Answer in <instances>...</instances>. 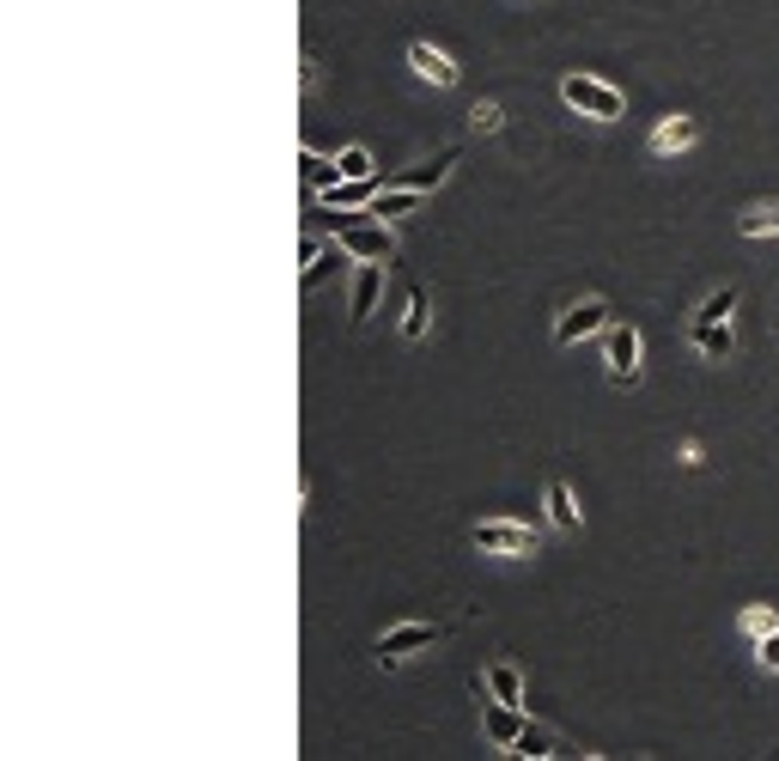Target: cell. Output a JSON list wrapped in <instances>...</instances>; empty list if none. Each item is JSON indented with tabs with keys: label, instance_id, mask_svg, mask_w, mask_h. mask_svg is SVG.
<instances>
[{
	"label": "cell",
	"instance_id": "ba28073f",
	"mask_svg": "<svg viewBox=\"0 0 779 761\" xmlns=\"http://www.w3.org/2000/svg\"><path fill=\"white\" fill-rule=\"evenodd\" d=\"M517 731H524V706H505V701H493V694H487V706H482V738L493 743V750H512Z\"/></svg>",
	"mask_w": 779,
	"mask_h": 761
},
{
	"label": "cell",
	"instance_id": "7c38bea8",
	"mask_svg": "<svg viewBox=\"0 0 779 761\" xmlns=\"http://www.w3.org/2000/svg\"><path fill=\"white\" fill-rule=\"evenodd\" d=\"M482 682H487V694H493V701L524 706V670H517L512 658H493V664L482 670Z\"/></svg>",
	"mask_w": 779,
	"mask_h": 761
},
{
	"label": "cell",
	"instance_id": "d4e9b609",
	"mask_svg": "<svg viewBox=\"0 0 779 761\" xmlns=\"http://www.w3.org/2000/svg\"><path fill=\"white\" fill-rule=\"evenodd\" d=\"M342 177H372V152L366 147H347L342 152Z\"/></svg>",
	"mask_w": 779,
	"mask_h": 761
},
{
	"label": "cell",
	"instance_id": "8fae6325",
	"mask_svg": "<svg viewBox=\"0 0 779 761\" xmlns=\"http://www.w3.org/2000/svg\"><path fill=\"white\" fill-rule=\"evenodd\" d=\"M451 165H457V147H438L426 165H414V171H396L389 184H408V189H426V196H433V189L451 177Z\"/></svg>",
	"mask_w": 779,
	"mask_h": 761
},
{
	"label": "cell",
	"instance_id": "9c48e42d",
	"mask_svg": "<svg viewBox=\"0 0 779 761\" xmlns=\"http://www.w3.org/2000/svg\"><path fill=\"white\" fill-rule=\"evenodd\" d=\"M408 68H414V80H426V86H457V61L445 56V49H433V43H408Z\"/></svg>",
	"mask_w": 779,
	"mask_h": 761
},
{
	"label": "cell",
	"instance_id": "7a4b0ae2",
	"mask_svg": "<svg viewBox=\"0 0 779 761\" xmlns=\"http://www.w3.org/2000/svg\"><path fill=\"white\" fill-rule=\"evenodd\" d=\"M561 98H566L579 116H591V122H621V116H628V98H621L609 80H596V73H566V80H561Z\"/></svg>",
	"mask_w": 779,
	"mask_h": 761
},
{
	"label": "cell",
	"instance_id": "52a82bcc",
	"mask_svg": "<svg viewBox=\"0 0 779 761\" xmlns=\"http://www.w3.org/2000/svg\"><path fill=\"white\" fill-rule=\"evenodd\" d=\"M384 268L389 263H354V293H347V317H354V324H372V312H378Z\"/></svg>",
	"mask_w": 779,
	"mask_h": 761
},
{
	"label": "cell",
	"instance_id": "44dd1931",
	"mask_svg": "<svg viewBox=\"0 0 779 761\" xmlns=\"http://www.w3.org/2000/svg\"><path fill=\"white\" fill-rule=\"evenodd\" d=\"M731 312H737V287H712L707 299H700L694 324H731Z\"/></svg>",
	"mask_w": 779,
	"mask_h": 761
},
{
	"label": "cell",
	"instance_id": "5bb4252c",
	"mask_svg": "<svg viewBox=\"0 0 779 761\" xmlns=\"http://www.w3.org/2000/svg\"><path fill=\"white\" fill-rule=\"evenodd\" d=\"M694 135H700L694 116H664V122L652 128V152H658V159H670V152H688V147H694Z\"/></svg>",
	"mask_w": 779,
	"mask_h": 761
},
{
	"label": "cell",
	"instance_id": "5b68a950",
	"mask_svg": "<svg viewBox=\"0 0 779 761\" xmlns=\"http://www.w3.org/2000/svg\"><path fill=\"white\" fill-rule=\"evenodd\" d=\"M438 634H445V627H433V622H396V627H389V634L378 640V664H384V670H396L402 658L438 646Z\"/></svg>",
	"mask_w": 779,
	"mask_h": 761
},
{
	"label": "cell",
	"instance_id": "cb8c5ba5",
	"mask_svg": "<svg viewBox=\"0 0 779 761\" xmlns=\"http://www.w3.org/2000/svg\"><path fill=\"white\" fill-rule=\"evenodd\" d=\"M756 664H761V670H773V676H779V627H773V634H761V640H756Z\"/></svg>",
	"mask_w": 779,
	"mask_h": 761
},
{
	"label": "cell",
	"instance_id": "4fadbf2b",
	"mask_svg": "<svg viewBox=\"0 0 779 761\" xmlns=\"http://www.w3.org/2000/svg\"><path fill=\"white\" fill-rule=\"evenodd\" d=\"M421 201H426V189H408V184H389L384 189V196L378 201H372V219H384V226H389V219H408V214H421Z\"/></svg>",
	"mask_w": 779,
	"mask_h": 761
},
{
	"label": "cell",
	"instance_id": "9a60e30c",
	"mask_svg": "<svg viewBox=\"0 0 779 761\" xmlns=\"http://www.w3.org/2000/svg\"><path fill=\"white\" fill-rule=\"evenodd\" d=\"M688 342H694V354H707V359H731L737 354L731 324H688Z\"/></svg>",
	"mask_w": 779,
	"mask_h": 761
},
{
	"label": "cell",
	"instance_id": "30bf717a",
	"mask_svg": "<svg viewBox=\"0 0 779 761\" xmlns=\"http://www.w3.org/2000/svg\"><path fill=\"white\" fill-rule=\"evenodd\" d=\"M505 755H530V761H549V755H579V750H573V743H566V738H554L549 725H530V719H524V731H517V743H512V750H505Z\"/></svg>",
	"mask_w": 779,
	"mask_h": 761
},
{
	"label": "cell",
	"instance_id": "ffe728a7",
	"mask_svg": "<svg viewBox=\"0 0 779 761\" xmlns=\"http://www.w3.org/2000/svg\"><path fill=\"white\" fill-rule=\"evenodd\" d=\"M737 231H743V238H773V231H779V201L743 208V214H737Z\"/></svg>",
	"mask_w": 779,
	"mask_h": 761
},
{
	"label": "cell",
	"instance_id": "ac0fdd59",
	"mask_svg": "<svg viewBox=\"0 0 779 761\" xmlns=\"http://www.w3.org/2000/svg\"><path fill=\"white\" fill-rule=\"evenodd\" d=\"M426 317H433V293H426V287H408V305H402V342H421V335H426Z\"/></svg>",
	"mask_w": 779,
	"mask_h": 761
},
{
	"label": "cell",
	"instance_id": "603a6c76",
	"mask_svg": "<svg viewBox=\"0 0 779 761\" xmlns=\"http://www.w3.org/2000/svg\"><path fill=\"white\" fill-rule=\"evenodd\" d=\"M500 122H505V110H500V105H475V110H470V128H475V135H493Z\"/></svg>",
	"mask_w": 779,
	"mask_h": 761
},
{
	"label": "cell",
	"instance_id": "7402d4cb",
	"mask_svg": "<svg viewBox=\"0 0 779 761\" xmlns=\"http://www.w3.org/2000/svg\"><path fill=\"white\" fill-rule=\"evenodd\" d=\"M773 627H779V622H773V610H761V603H756V610H743V634H749V640L773 634Z\"/></svg>",
	"mask_w": 779,
	"mask_h": 761
},
{
	"label": "cell",
	"instance_id": "8992f818",
	"mask_svg": "<svg viewBox=\"0 0 779 761\" xmlns=\"http://www.w3.org/2000/svg\"><path fill=\"white\" fill-rule=\"evenodd\" d=\"M609 324H615V317H609L603 299H573L561 317H554V342L573 347V342H584V335H596V329H609Z\"/></svg>",
	"mask_w": 779,
	"mask_h": 761
},
{
	"label": "cell",
	"instance_id": "277c9868",
	"mask_svg": "<svg viewBox=\"0 0 779 761\" xmlns=\"http://www.w3.org/2000/svg\"><path fill=\"white\" fill-rule=\"evenodd\" d=\"M640 354H645V342H640V329L633 324H609L603 329V372H609V384H640Z\"/></svg>",
	"mask_w": 779,
	"mask_h": 761
},
{
	"label": "cell",
	"instance_id": "e0dca14e",
	"mask_svg": "<svg viewBox=\"0 0 779 761\" xmlns=\"http://www.w3.org/2000/svg\"><path fill=\"white\" fill-rule=\"evenodd\" d=\"M342 263H347V250H342V244H329V250H317V256H310V263H305V275H298V287H305V293H317V287H323V280H329V275H342Z\"/></svg>",
	"mask_w": 779,
	"mask_h": 761
},
{
	"label": "cell",
	"instance_id": "2e32d148",
	"mask_svg": "<svg viewBox=\"0 0 779 761\" xmlns=\"http://www.w3.org/2000/svg\"><path fill=\"white\" fill-rule=\"evenodd\" d=\"M298 171H305L310 189H335V184H342V159H323V152H310V147H298Z\"/></svg>",
	"mask_w": 779,
	"mask_h": 761
},
{
	"label": "cell",
	"instance_id": "6da1fadb",
	"mask_svg": "<svg viewBox=\"0 0 779 761\" xmlns=\"http://www.w3.org/2000/svg\"><path fill=\"white\" fill-rule=\"evenodd\" d=\"M329 214V238L342 244L354 263H396V231L384 226V219H372L366 208L347 214V208H323Z\"/></svg>",
	"mask_w": 779,
	"mask_h": 761
},
{
	"label": "cell",
	"instance_id": "3957f363",
	"mask_svg": "<svg viewBox=\"0 0 779 761\" xmlns=\"http://www.w3.org/2000/svg\"><path fill=\"white\" fill-rule=\"evenodd\" d=\"M475 548L493 554V561H530V554L542 548V536L530 531V524H512V518H487V524H475Z\"/></svg>",
	"mask_w": 779,
	"mask_h": 761
},
{
	"label": "cell",
	"instance_id": "d6986e66",
	"mask_svg": "<svg viewBox=\"0 0 779 761\" xmlns=\"http://www.w3.org/2000/svg\"><path fill=\"white\" fill-rule=\"evenodd\" d=\"M549 524H554V531H579V506H573V487H566L561 475H554V482H549Z\"/></svg>",
	"mask_w": 779,
	"mask_h": 761
}]
</instances>
